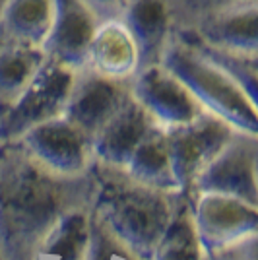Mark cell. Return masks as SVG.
Here are the masks:
<instances>
[{
	"instance_id": "1",
	"label": "cell",
	"mask_w": 258,
	"mask_h": 260,
	"mask_svg": "<svg viewBox=\"0 0 258 260\" xmlns=\"http://www.w3.org/2000/svg\"><path fill=\"white\" fill-rule=\"evenodd\" d=\"M183 84L206 113L243 132H254V98L200 54L188 39L175 33L159 60Z\"/></svg>"
},
{
	"instance_id": "2",
	"label": "cell",
	"mask_w": 258,
	"mask_h": 260,
	"mask_svg": "<svg viewBox=\"0 0 258 260\" xmlns=\"http://www.w3.org/2000/svg\"><path fill=\"white\" fill-rule=\"evenodd\" d=\"M74 74V70L45 58L27 87L6 107L0 128L8 134H25L41 122L60 117L72 89Z\"/></svg>"
},
{
	"instance_id": "3",
	"label": "cell",
	"mask_w": 258,
	"mask_h": 260,
	"mask_svg": "<svg viewBox=\"0 0 258 260\" xmlns=\"http://www.w3.org/2000/svg\"><path fill=\"white\" fill-rule=\"evenodd\" d=\"M130 95L150 115L155 126L165 130L186 124L206 113L162 62L138 68L130 80Z\"/></svg>"
},
{
	"instance_id": "4",
	"label": "cell",
	"mask_w": 258,
	"mask_h": 260,
	"mask_svg": "<svg viewBox=\"0 0 258 260\" xmlns=\"http://www.w3.org/2000/svg\"><path fill=\"white\" fill-rule=\"evenodd\" d=\"M177 33L198 43L258 54V0H237L214 8Z\"/></svg>"
},
{
	"instance_id": "5",
	"label": "cell",
	"mask_w": 258,
	"mask_h": 260,
	"mask_svg": "<svg viewBox=\"0 0 258 260\" xmlns=\"http://www.w3.org/2000/svg\"><path fill=\"white\" fill-rule=\"evenodd\" d=\"M128 98L130 82L109 80L84 66L76 70L62 117L84 130L87 136H95L97 130L117 113Z\"/></svg>"
},
{
	"instance_id": "6",
	"label": "cell",
	"mask_w": 258,
	"mask_h": 260,
	"mask_svg": "<svg viewBox=\"0 0 258 260\" xmlns=\"http://www.w3.org/2000/svg\"><path fill=\"white\" fill-rule=\"evenodd\" d=\"M53 23L43 43L49 60L70 70L86 66L87 49L99 20L82 0H53Z\"/></svg>"
},
{
	"instance_id": "7",
	"label": "cell",
	"mask_w": 258,
	"mask_h": 260,
	"mask_svg": "<svg viewBox=\"0 0 258 260\" xmlns=\"http://www.w3.org/2000/svg\"><path fill=\"white\" fill-rule=\"evenodd\" d=\"M118 20L138 47L140 68L155 64L179 29L177 0H126Z\"/></svg>"
},
{
	"instance_id": "8",
	"label": "cell",
	"mask_w": 258,
	"mask_h": 260,
	"mask_svg": "<svg viewBox=\"0 0 258 260\" xmlns=\"http://www.w3.org/2000/svg\"><path fill=\"white\" fill-rule=\"evenodd\" d=\"M86 68L118 82H130L138 72V47L120 20H107L97 25L87 49Z\"/></svg>"
},
{
	"instance_id": "9",
	"label": "cell",
	"mask_w": 258,
	"mask_h": 260,
	"mask_svg": "<svg viewBox=\"0 0 258 260\" xmlns=\"http://www.w3.org/2000/svg\"><path fill=\"white\" fill-rule=\"evenodd\" d=\"M53 10V0H6L0 10V45L43 49Z\"/></svg>"
},
{
	"instance_id": "10",
	"label": "cell",
	"mask_w": 258,
	"mask_h": 260,
	"mask_svg": "<svg viewBox=\"0 0 258 260\" xmlns=\"http://www.w3.org/2000/svg\"><path fill=\"white\" fill-rule=\"evenodd\" d=\"M43 49L0 45V105L8 107L45 62Z\"/></svg>"
},
{
	"instance_id": "11",
	"label": "cell",
	"mask_w": 258,
	"mask_h": 260,
	"mask_svg": "<svg viewBox=\"0 0 258 260\" xmlns=\"http://www.w3.org/2000/svg\"><path fill=\"white\" fill-rule=\"evenodd\" d=\"M184 39H188V37H184ZM188 41L192 43V47L198 53L204 54L212 64H215L219 70H223L229 78H233L250 98H254L258 54L241 53V51H231V49H219V47H212V45L198 43L192 39H188Z\"/></svg>"
},
{
	"instance_id": "12",
	"label": "cell",
	"mask_w": 258,
	"mask_h": 260,
	"mask_svg": "<svg viewBox=\"0 0 258 260\" xmlns=\"http://www.w3.org/2000/svg\"><path fill=\"white\" fill-rule=\"evenodd\" d=\"M82 2L95 14V18L101 23L107 20H118L126 0H82Z\"/></svg>"
},
{
	"instance_id": "13",
	"label": "cell",
	"mask_w": 258,
	"mask_h": 260,
	"mask_svg": "<svg viewBox=\"0 0 258 260\" xmlns=\"http://www.w3.org/2000/svg\"><path fill=\"white\" fill-rule=\"evenodd\" d=\"M4 4H6V0H0V10L4 8Z\"/></svg>"
}]
</instances>
